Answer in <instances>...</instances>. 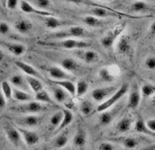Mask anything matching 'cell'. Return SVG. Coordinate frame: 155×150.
Masks as SVG:
<instances>
[{
    "label": "cell",
    "mask_w": 155,
    "mask_h": 150,
    "mask_svg": "<svg viewBox=\"0 0 155 150\" xmlns=\"http://www.w3.org/2000/svg\"><path fill=\"white\" fill-rule=\"evenodd\" d=\"M12 98H14L18 102L24 104V103L32 102L35 97L32 94H30V92H25V91H22V90H20L18 89L14 88L13 92H12Z\"/></svg>",
    "instance_id": "cell-25"
},
{
    "label": "cell",
    "mask_w": 155,
    "mask_h": 150,
    "mask_svg": "<svg viewBox=\"0 0 155 150\" xmlns=\"http://www.w3.org/2000/svg\"><path fill=\"white\" fill-rule=\"evenodd\" d=\"M134 130L138 132V133H143L149 136H151V137H155V132L151 131L146 125V122L141 118H138L135 123L134 126Z\"/></svg>",
    "instance_id": "cell-27"
},
{
    "label": "cell",
    "mask_w": 155,
    "mask_h": 150,
    "mask_svg": "<svg viewBox=\"0 0 155 150\" xmlns=\"http://www.w3.org/2000/svg\"><path fill=\"white\" fill-rule=\"evenodd\" d=\"M87 36V32L81 26H70L66 29L53 32L47 36L48 39H53V41L71 39L74 37H84Z\"/></svg>",
    "instance_id": "cell-2"
},
{
    "label": "cell",
    "mask_w": 155,
    "mask_h": 150,
    "mask_svg": "<svg viewBox=\"0 0 155 150\" xmlns=\"http://www.w3.org/2000/svg\"><path fill=\"white\" fill-rule=\"evenodd\" d=\"M150 36L152 38H155V22H153L150 27Z\"/></svg>",
    "instance_id": "cell-49"
},
{
    "label": "cell",
    "mask_w": 155,
    "mask_h": 150,
    "mask_svg": "<svg viewBox=\"0 0 155 150\" xmlns=\"http://www.w3.org/2000/svg\"><path fill=\"white\" fill-rule=\"evenodd\" d=\"M10 110L20 114H38L47 110V106L36 101L24 103L10 107Z\"/></svg>",
    "instance_id": "cell-4"
},
{
    "label": "cell",
    "mask_w": 155,
    "mask_h": 150,
    "mask_svg": "<svg viewBox=\"0 0 155 150\" xmlns=\"http://www.w3.org/2000/svg\"><path fill=\"white\" fill-rule=\"evenodd\" d=\"M15 65L19 68V69H21L26 76L34 77H36L38 79L43 78L42 75L35 69L34 66H32L30 64L23 63V62H21V61H17V62H15Z\"/></svg>",
    "instance_id": "cell-16"
},
{
    "label": "cell",
    "mask_w": 155,
    "mask_h": 150,
    "mask_svg": "<svg viewBox=\"0 0 155 150\" xmlns=\"http://www.w3.org/2000/svg\"><path fill=\"white\" fill-rule=\"evenodd\" d=\"M73 144L78 148H84L87 144V132L82 126H79L74 136Z\"/></svg>",
    "instance_id": "cell-21"
},
{
    "label": "cell",
    "mask_w": 155,
    "mask_h": 150,
    "mask_svg": "<svg viewBox=\"0 0 155 150\" xmlns=\"http://www.w3.org/2000/svg\"><path fill=\"white\" fill-rule=\"evenodd\" d=\"M151 104H152L153 106H155V94L153 95L152 98H151Z\"/></svg>",
    "instance_id": "cell-51"
},
{
    "label": "cell",
    "mask_w": 155,
    "mask_h": 150,
    "mask_svg": "<svg viewBox=\"0 0 155 150\" xmlns=\"http://www.w3.org/2000/svg\"><path fill=\"white\" fill-rule=\"evenodd\" d=\"M1 44L8 49V51L15 56H21L26 52V47L20 43L1 42Z\"/></svg>",
    "instance_id": "cell-23"
},
{
    "label": "cell",
    "mask_w": 155,
    "mask_h": 150,
    "mask_svg": "<svg viewBox=\"0 0 155 150\" xmlns=\"http://www.w3.org/2000/svg\"><path fill=\"white\" fill-rule=\"evenodd\" d=\"M147 127L153 132H155V118H150L146 122Z\"/></svg>",
    "instance_id": "cell-47"
},
{
    "label": "cell",
    "mask_w": 155,
    "mask_h": 150,
    "mask_svg": "<svg viewBox=\"0 0 155 150\" xmlns=\"http://www.w3.org/2000/svg\"><path fill=\"white\" fill-rule=\"evenodd\" d=\"M14 28L21 34H28L33 29V23L28 20L20 19L14 23Z\"/></svg>",
    "instance_id": "cell-26"
},
{
    "label": "cell",
    "mask_w": 155,
    "mask_h": 150,
    "mask_svg": "<svg viewBox=\"0 0 155 150\" xmlns=\"http://www.w3.org/2000/svg\"><path fill=\"white\" fill-rule=\"evenodd\" d=\"M17 129L19 130V131L21 135V138L23 139L24 143L27 145L32 146V145H36L39 142V136L35 131H31V130H27L22 127H17Z\"/></svg>",
    "instance_id": "cell-12"
},
{
    "label": "cell",
    "mask_w": 155,
    "mask_h": 150,
    "mask_svg": "<svg viewBox=\"0 0 155 150\" xmlns=\"http://www.w3.org/2000/svg\"><path fill=\"white\" fill-rule=\"evenodd\" d=\"M97 75H98V77H100V78L103 81V82H106V83L112 82V81L114 80V76L110 72V70L108 69L107 67L101 68Z\"/></svg>",
    "instance_id": "cell-37"
},
{
    "label": "cell",
    "mask_w": 155,
    "mask_h": 150,
    "mask_svg": "<svg viewBox=\"0 0 155 150\" xmlns=\"http://www.w3.org/2000/svg\"><path fill=\"white\" fill-rule=\"evenodd\" d=\"M141 100V93H140V90L137 85H134L133 88L130 90L128 101H127V106L130 109H136Z\"/></svg>",
    "instance_id": "cell-17"
},
{
    "label": "cell",
    "mask_w": 155,
    "mask_h": 150,
    "mask_svg": "<svg viewBox=\"0 0 155 150\" xmlns=\"http://www.w3.org/2000/svg\"><path fill=\"white\" fill-rule=\"evenodd\" d=\"M12 150H18V149H12Z\"/></svg>",
    "instance_id": "cell-52"
},
{
    "label": "cell",
    "mask_w": 155,
    "mask_h": 150,
    "mask_svg": "<svg viewBox=\"0 0 155 150\" xmlns=\"http://www.w3.org/2000/svg\"><path fill=\"white\" fill-rule=\"evenodd\" d=\"M59 63H60V67H61L63 70H65L68 73L76 72L80 68L78 62L73 58H64V59L61 60L59 62Z\"/></svg>",
    "instance_id": "cell-22"
},
{
    "label": "cell",
    "mask_w": 155,
    "mask_h": 150,
    "mask_svg": "<svg viewBox=\"0 0 155 150\" xmlns=\"http://www.w3.org/2000/svg\"><path fill=\"white\" fill-rule=\"evenodd\" d=\"M83 22L89 27H92V28H100V27L104 26L106 23L101 19H98V18L94 17V16L89 15V14L83 17Z\"/></svg>",
    "instance_id": "cell-32"
},
{
    "label": "cell",
    "mask_w": 155,
    "mask_h": 150,
    "mask_svg": "<svg viewBox=\"0 0 155 150\" xmlns=\"http://www.w3.org/2000/svg\"><path fill=\"white\" fill-rule=\"evenodd\" d=\"M17 120L20 124H21L23 126L35 127L41 123L42 120H43V118L40 116H37V115H27V116H24Z\"/></svg>",
    "instance_id": "cell-20"
},
{
    "label": "cell",
    "mask_w": 155,
    "mask_h": 150,
    "mask_svg": "<svg viewBox=\"0 0 155 150\" xmlns=\"http://www.w3.org/2000/svg\"><path fill=\"white\" fill-rule=\"evenodd\" d=\"M4 131L6 132L8 139L13 145H15V146L21 145V144L22 142V138H21V135L16 126H13L10 123H5Z\"/></svg>",
    "instance_id": "cell-7"
},
{
    "label": "cell",
    "mask_w": 155,
    "mask_h": 150,
    "mask_svg": "<svg viewBox=\"0 0 155 150\" xmlns=\"http://www.w3.org/2000/svg\"><path fill=\"white\" fill-rule=\"evenodd\" d=\"M89 15H92L94 17H97L98 19L101 18H107V17H118L121 15H124L125 14H121L119 12H116L112 9H108L106 8H102V7H98V6H95L94 8H92L89 10Z\"/></svg>",
    "instance_id": "cell-11"
},
{
    "label": "cell",
    "mask_w": 155,
    "mask_h": 150,
    "mask_svg": "<svg viewBox=\"0 0 155 150\" xmlns=\"http://www.w3.org/2000/svg\"><path fill=\"white\" fill-rule=\"evenodd\" d=\"M32 5H35L36 9H41V10H45L51 5V1L49 0H35L32 1Z\"/></svg>",
    "instance_id": "cell-42"
},
{
    "label": "cell",
    "mask_w": 155,
    "mask_h": 150,
    "mask_svg": "<svg viewBox=\"0 0 155 150\" xmlns=\"http://www.w3.org/2000/svg\"><path fill=\"white\" fill-rule=\"evenodd\" d=\"M145 66L150 70H155V57H148L145 60Z\"/></svg>",
    "instance_id": "cell-43"
},
{
    "label": "cell",
    "mask_w": 155,
    "mask_h": 150,
    "mask_svg": "<svg viewBox=\"0 0 155 150\" xmlns=\"http://www.w3.org/2000/svg\"><path fill=\"white\" fill-rule=\"evenodd\" d=\"M6 104H7V100L6 98L4 97V95L2 92H0V109H2L6 106Z\"/></svg>",
    "instance_id": "cell-48"
},
{
    "label": "cell",
    "mask_w": 155,
    "mask_h": 150,
    "mask_svg": "<svg viewBox=\"0 0 155 150\" xmlns=\"http://www.w3.org/2000/svg\"><path fill=\"white\" fill-rule=\"evenodd\" d=\"M118 110L117 109H114V110H106L101 113L100 117H98V122L101 126H108L110 125L112 120L114 119V117L116 116Z\"/></svg>",
    "instance_id": "cell-24"
},
{
    "label": "cell",
    "mask_w": 155,
    "mask_h": 150,
    "mask_svg": "<svg viewBox=\"0 0 155 150\" xmlns=\"http://www.w3.org/2000/svg\"><path fill=\"white\" fill-rule=\"evenodd\" d=\"M50 83L55 86H59L68 92L72 97H75V84L70 80H50Z\"/></svg>",
    "instance_id": "cell-19"
},
{
    "label": "cell",
    "mask_w": 155,
    "mask_h": 150,
    "mask_svg": "<svg viewBox=\"0 0 155 150\" xmlns=\"http://www.w3.org/2000/svg\"><path fill=\"white\" fill-rule=\"evenodd\" d=\"M62 114H63L62 120H61V123L60 124V126L57 128V131H56L57 132H59L60 131H62L65 128H67L74 120V115H73V113L71 111L69 110V109H67V108L62 109Z\"/></svg>",
    "instance_id": "cell-30"
},
{
    "label": "cell",
    "mask_w": 155,
    "mask_h": 150,
    "mask_svg": "<svg viewBox=\"0 0 155 150\" xmlns=\"http://www.w3.org/2000/svg\"><path fill=\"white\" fill-rule=\"evenodd\" d=\"M109 141L111 143H116L122 145L124 147L127 149H135L139 145V142L137 138L134 137H115V138H109Z\"/></svg>",
    "instance_id": "cell-15"
},
{
    "label": "cell",
    "mask_w": 155,
    "mask_h": 150,
    "mask_svg": "<svg viewBox=\"0 0 155 150\" xmlns=\"http://www.w3.org/2000/svg\"><path fill=\"white\" fill-rule=\"evenodd\" d=\"M98 150H114V146L110 142H103L98 145Z\"/></svg>",
    "instance_id": "cell-44"
},
{
    "label": "cell",
    "mask_w": 155,
    "mask_h": 150,
    "mask_svg": "<svg viewBox=\"0 0 155 150\" xmlns=\"http://www.w3.org/2000/svg\"><path fill=\"white\" fill-rule=\"evenodd\" d=\"M80 111L84 116H89L94 111V105L88 100H84L80 104Z\"/></svg>",
    "instance_id": "cell-38"
},
{
    "label": "cell",
    "mask_w": 155,
    "mask_h": 150,
    "mask_svg": "<svg viewBox=\"0 0 155 150\" xmlns=\"http://www.w3.org/2000/svg\"><path fill=\"white\" fill-rule=\"evenodd\" d=\"M52 92H53V97L56 102L59 104H63L68 100V92L65 91L63 89H61L59 86H53L52 87Z\"/></svg>",
    "instance_id": "cell-31"
},
{
    "label": "cell",
    "mask_w": 155,
    "mask_h": 150,
    "mask_svg": "<svg viewBox=\"0 0 155 150\" xmlns=\"http://www.w3.org/2000/svg\"><path fill=\"white\" fill-rule=\"evenodd\" d=\"M74 54L78 59L84 61L87 63H95L100 60V56H98L97 52H96L94 50L75 49L74 51Z\"/></svg>",
    "instance_id": "cell-10"
},
{
    "label": "cell",
    "mask_w": 155,
    "mask_h": 150,
    "mask_svg": "<svg viewBox=\"0 0 155 150\" xmlns=\"http://www.w3.org/2000/svg\"><path fill=\"white\" fill-rule=\"evenodd\" d=\"M62 111H58V112H55L51 118H50V124L51 126H53L54 128H58L60 126V124L61 123V120H62Z\"/></svg>",
    "instance_id": "cell-41"
},
{
    "label": "cell",
    "mask_w": 155,
    "mask_h": 150,
    "mask_svg": "<svg viewBox=\"0 0 155 150\" xmlns=\"http://www.w3.org/2000/svg\"><path fill=\"white\" fill-rule=\"evenodd\" d=\"M20 7H21V10L22 12L25 13H35V14H37L40 17H49V16H54L52 13L47 11V10H41L36 9L35 7H34L32 4H30L27 1H21L20 3Z\"/></svg>",
    "instance_id": "cell-13"
},
{
    "label": "cell",
    "mask_w": 155,
    "mask_h": 150,
    "mask_svg": "<svg viewBox=\"0 0 155 150\" xmlns=\"http://www.w3.org/2000/svg\"><path fill=\"white\" fill-rule=\"evenodd\" d=\"M129 10L133 13H141V14H145V13H150L152 9L150 8V6L147 3L142 2V1H137L130 5Z\"/></svg>",
    "instance_id": "cell-28"
},
{
    "label": "cell",
    "mask_w": 155,
    "mask_h": 150,
    "mask_svg": "<svg viewBox=\"0 0 155 150\" xmlns=\"http://www.w3.org/2000/svg\"><path fill=\"white\" fill-rule=\"evenodd\" d=\"M35 100L38 103H41V104H53V101L50 97L49 93L45 89H43L42 90L35 93Z\"/></svg>",
    "instance_id": "cell-35"
},
{
    "label": "cell",
    "mask_w": 155,
    "mask_h": 150,
    "mask_svg": "<svg viewBox=\"0 0 155 150\" xmlns=\"http://www.w3.org/2000/svg\"><path fill=\"white\" fill-rule=\"evenodd\" d=\"M124 29V24L122 23V24L117 25L114 29L109 31L104 36H102L101 38V46L104 49H110L112 46H114V44L115 42V40L117 39V37L122 34Z\"/></svg>",
    "instance_id": "cell-6"
},
{
    "label": "cell",
    "mask_w": 155,
    "mask_h": 150,
    "mask_svg": "<svg viewBox=\"0 0 155 150\" xmlns=\"http://www.w3.org/2000/svg\"><path fill=\"white\" fill-rule=\"evenodd\" d=\"M88 88H89L88 83L86 80H83V79L78 80L75 84V97L77 98L82 97L83 95H84L87 92Z\"/></svg>",
    "instance_id": "cell-34"
},
{
    "label": "cell",
    "mask_w": 155,
    "mask_h": 150,
    "mask_svg": "<svg viewBox=\"0 0 155 150\" xmlns=\"http://www.w3.org/2000/svg\"><path fill=\"white\" fill-rule=\"evenodd\" d=\"M140 91H141V95L143 98L153 96L155 94V85L150 83H145L140 89Z\"/></svg>",
    "instance_id": "cell-39"
},
{
    "label": "cell",
    "mask_w": 155,
    "mask_h": 150,
    "mask_svg": "<svg viewBox=\"0 0 155 150\" xmlns=\"http://www.w3.org/2000/svg\"><path fill=\"white\" fill-rule=\"evenodd\" d=\"M1 89H2V93L6 100H10L12 98V92H13V88L11 87L10 83L8 81H3L1 83Z\"/></svg>",
    "instance_id": "cell-40"
},
{
    "label": "cell",
    "mask_w": 155,
    "mask_h": 150,
    "mask_svg": "<svg viewBox=\"0 0 155 150\" xmlns=\"http://www.w3.org/2000/svg\"><path fill=\"white\" fill-rule=\"evenodd\" d=\"M18 5H19V1H17V0H8V1H7V7L10 10L17 9Z\"/></svg>",
    "instance_id": "cell-46"
},
{
    "label": "cell",
    "mask_w": 155,
    "mask_h": 150,
    "mask_svg": "<svg viewBox=\"0 0 155 150\" xmlns=\"http://www.w3.org/2000/svg\"><path fill=\"white\" fill-rule=\"evenodd\" d=\"M119 88L117 86H106L101 88H97L91 91V97L97 103H103L108 98H110L114 93L117 91Z\"/></svg>",
    "instance_id": "cell-5"
},
{
    "label": "cell",
    "mask_w": 155,
    "mask_h": 150,
    "mask_svg": "<svg viewBox=\"0 0 155 150\" xmlns=\"http://www.w3.org/2000/svg\"><path fill=\"white\" fill-rule=\"evenodd\" d=\"M38 44L50 47L54 49H84L89 47L91 44L89 42L84 41V40H78V39H64L59 40V41H51V42H38Z\"/></svg>",
    "instance_id": "cell-1"
},
{
    "label": "cell",
    "mask_w": 155,
    "mask_h": 150,
    "mask_svg": "<svg viewBox=\"0 0 155 150\" xmlns=\"http://www.w3.org/2000/svg\"><path fill=\"white\" fill-rule=\"evenodd\" d=\"M128 90H129V85L127 83H124L121 87H119V89L117 90L115 93H114L110 98H108L106 101H104L103 103L98 104V106H97V111L101 113L103 111L109 110V109L111 108L117 102H119L124 95L128 92Z\"/></svg>",
    "instance_id": "cell-3"
},
{
    "label": "cell",
    "mask_w": 155,
    "mask_h": 150,
    "mask_svg": "<svg viewBox=\"0 0 155 150\" xmlns=\"http://www.w3.org/2000/svg\"><path fill=\"white\" fill-rule=\"evenodd\" d=\"M131 126H132V119L128 117H124L118 121L115 130L117 133H125L131 129Z\"/></svg>",
    "instance_id": "cell-29"
},
{
    "label": "cell",
    "mask_w": 155,
    "mask_h": 150,
    "mask_svg": "<svg viewBox=\"0 0 155 150\" xmlns=\"http://www.w3.org/2000/svg\"><path fill=\"white\" fill-rule=\"evenodd\" d=\"M4 57H5V55H4V53H3V51L0 49V62H2L3 60H4Z\"/></svg>",
    "instance_id": "cell-50"
},
{
    "label": "cell",
    "mask_w": 155,
    "mask_h": 150,
    "mask_svg": "<svg viewBox=\"0 0 155 150\" xmlns=\"http://www.w3.org/2000/svg\"><path fill=\"white\" fill-rule=\"evenodd\" d=\"M9 83L15 87V89H18V90L25 91V92H29L31 90L29 85L27 83L25 77L19 75V74L11 76L9 78Z\"/></svg>",
    "instance_id": "cell-14"
},
{
    "label": "cell",
    "mask_w": 155,
    "mask_h": 150,
    "mask_svg": "<svg viewBox=\"0 0 155 150\" xmlns=\"http://www.w3.org/2000/svg\"><path fill=\"white\" fill-rule=\"evenodd\" d=\"M49 77L52 78V80H70L73 81L74 79V77L72 76L70 73L63 70L60 66H51L48 69Z\"/></svg>",
    "instance_id": "cell-8"
},
{
    "label": "cell",
    "mask_w": 155,
    "mask_h": 150,
    "mask_svg": "<svg viewBox=\"0 0 155 150\" xmlns=\"http://www.w3.org/2000/svg\"><path fill=\"white\" fill-rule=\"evenodd\" d=\"M116 51L123 55H129L132 52L131 37L128 35H123L120 36L116 45Z\"/></svg>",
    "instance_id": "cell-9"
},
{
    "label": "cell",
    "mask_w": 155,
    "mask_h": 150,
    "mask_svg": "<svg viewBox=\"0 0 155 150\" xmlns=\"http://www.w3.org/2000/svg\"><path fill=\"white\" fill-rule=\"evenodd\" d=\"M44 23L46 25L47 28L54 30V29H58L60 27H62L64 25H68L70 23H72L71 22L68 21H63L61 19L56 18L55 16H49V17H44L43 18Z\"/></svg>",
    "instance_id": "cell-18"
},
{
    "label": "cell",
    "mask_w": 155,
    "mask_h": 150,
    "mask_svg": "<svg viewBox=\"0 0 155 150\" xmlns=\"http://www.w3.org/2000/svg\"><path fill=\"white\" fill-rule=\"evenodd\" d=\"M69 132L68 131H63L61 133H60L57 137L54 140V146L56 148H63L69 141Z\"/></svg>",
    "instance_id": "cell-36"
},
{
    "label": "cell",
    "mask_w": 155,
    "mask_h": 150,
    "mask_svg": "<svg viewBox=\"0 0 155 150\" xmlns=\"http://www.w3.org/2000/svg\"><path fill=\"white\" fill-rule=\"evenodd\" d=\"M10 32L9 25L5 22H0V34L1 35H8Z\"/></svg>",
    "instance_id": "cell-45"
},
{
    "label": "cell",
    "mask_w": 155,
    "mask_h": 150,
    "mask_svg": "<svg viewBox=\"0 0 155 150\" xmlns=\"http://www.w3.org/2000/svg\"><path fill=\"white\" fill-rule=\"evenodd\" d=\"M25 78H26L27 83H28V85H29V87L33 92L37 93L38 91H40L44 89L43 83L41 82L40 79L34 77H29V76H25Z\"/></svg>",
    "instance_id": "cell-33"
}]
</instances>
